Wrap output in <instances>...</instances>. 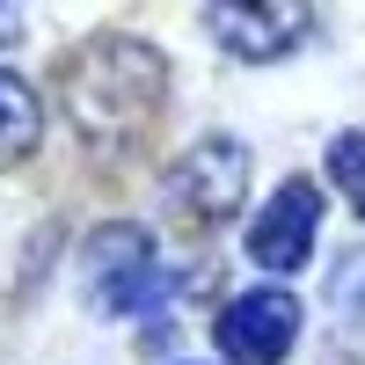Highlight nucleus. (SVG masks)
<instances>
[{"label":"nucleus","instance_id":"nucleus-1","mask_svg":"<svg viewBox=\"0 0 365 365\" xmlns=\"http://www.w3.org/2000/svg\"><path fill=\"white\" fill-rule=\"evenodd\" d=\"M161 103H168V58L139 37H88L58 66V110L103 154H132L161 125Z\"/></svg>","mask_w":365,"mask_h":365},{"label":"nucleus","instance_id":"nucleus-2","mask_svg":"<svg viewBox=\"0 0 365 365\" xmlns=\"http://www.w3.org/2000/svg\"><path fill=\"white\" fill-rule=\"evenodd\" d=\"M81 270H88V299H96L103 314H146V307L168 292V285H161V249H154V234L132 227V220H110V227L88 234Z\"/></svg>","mask_w":365,"mask_h":365},{"label":"nucleus","instance_id":"nucleus-3","mask_svg":"<svg viewBox=\"0 0 365 365\" xmlns=\"http://www.w3.org/2000/svg\"><path fill=\"white\" fill-rule=\"evenodd\" d=\"M241 197H249V146L227 139V132L197 139L190 154L161 175V205L182 227H220V220L241 212Z\"/></svg>","mask_w":365,"mask_h":365},{"label":"nucleus","instance_id":"nucleus-4","mask_svg":"<svg viewBox=\"0 0 365 365\" xmlns=\"http://www.w3.org/2000/svg\"><path fill=\"white\" fill-rule=\"evenodd\" d=\"M292 336H299V299L285 285L241 292L234 307L220 314V329H212V344L227 351V365H285Z\"/></svg>","mask_w":365,"mask_h":365},{"label":"nucleus","instance_id":"nucleus-5","mask_svg":"<svg viewBox=\"0 0 365 365\" xmlns=\"http://www.w3.org/2000/svg\"><path fill=\"white\" fill-rule=\"evenodd\" d=\"M314 227H322V197H314V182H285V190L256 212V227H249V263H263L270 278L299 270V263L314 256Z\"/></svg>","mask_w":365,"mask_h":365},{"label":"nucleus","instance_id":"nucleus-6","mask_svg":"<svg viewBox=\"0 0 365 365\" xmlns=\"http://www.w3.org/2000/svg\"><path fill=\"white\" fill-rule=\"evenodd\" d=\"M205 29H212L234 58L263 66V58H285V51L314 29V8H292V0H278V8H241V0H220V8H205Z\"/></svg>","mask_w":365,"mask_h":365},{"label":"nucleus","instance_id":"nucleus-7","mask_svg":"<svg viewBox=\"0 0 365 365\" xmlns=\"http://www.w3.org/2000/svg\"><path fill=\"white\" fill-rule=\"evenodd\" d=\"M44 139V110H37V88L22 73H0V168H15L37 154Z\"/></svg>","mask_w":365,"mask_h":365},{"label":"nucleus","instance_id":"nucleus-8","mask_svg":"<svg viewBox=\"0 0 365 365\" xmlns=\"http://www.w3.org/2000/svg\"><path fill=\"white\" fill-rule=\"evenodd\" d=\"M329 182H336V190H344V205L365 220V132L329 139Z\"/></svg>","mask_w":365,"mask_h":365},{"label":"nucleus","instance_id":"nucleus-9","mask_svg":"<svg viewBox=\"0 0 365 365\" xmlns=\"http://www.w3.org/2000/svg\"><path fill=\"white\" fill-rule=\"evenodd\" d=\"M22 37V8H0V44H15Z\"/></svg>","mask_w":365,"mask_h":365}]
</instances>
